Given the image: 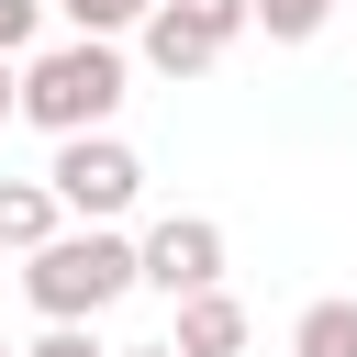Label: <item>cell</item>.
Instances as JSON below:
<instances>
[{
	"label": "cell",
	"instance_id": "cell-1",
	"mask_svg": "<svg viewBox=\"0 0 357 357\" xmlns=\"http://www.w3.org/2000/svg\"><path fill=\"white\" fill-rule=\"evenodd\" d=\"M134 279H145V268H134V234H112V223H56V234L22 257V301H33L45 324H89V312H112Z\"/></svg>",
	"mask_w": 357,
	"mask_h": 357
},
{
	"label": "cell",
	"instance_id": "cell-2",
	"mask_svg": "<svg viewBox=\"0 0 357 357\" xmlns=\"http://www.w3.org/2000/svg\"><path fill=\"white\" fill-rule=\"evenodd\" d=\"M123 89H134L123 45L78 33V45H45V56L22 67V123H45V134H112Z\"/></svg>",
	"mask_w": 357,
	"mask_h": 357
},
{
	"label": "cell",
	"instance_id": "cell-3",
	"mask_svg": "<svg viewBox=\"0 0 357 357\" xmlns=\"http://www.w3.org/2000/svg\"><path fill=\"white\" fill-rule=\"evenodd\" d=\"M45 190H56V212H67V223H123V212L145 201V156H134L123 134H56Z\"/></svg>",
	"mask_w": 357,
	"mask_h": 357
},
{
	"label": "cell",
	"instance_id": "cell-4",
	"mask_svg": "<svg viewBox=\"0 0 357 357\" xmlns=\"http://www.w3.org/2000/svg\"><path fill=\"white\" fill-rule=\"evenodd\" d=\"M134 268H145V290H167V301L223 290V223H212V212H167V223H145V234H134Z\"/></svg>",
	"mask_w": 357,
	"mask_h": 357
},
{
	"label": "cell",
	"instance_id": "cell-5",
	"mask_svg": "<svg viewBox=\"0 0 357 357\" xmlns=\"http://www.w3.org/2000/svg\"><path fill=\"white\" fill-rule=\"evenodd\" d=\"M134 33H145V67H156V78H212V67H223V45H212L201 22H178L167 0H156V11L134 22Z\"/></svg>",
	"mask_w": 357,
	"mask_h": 357
},
{
	"label": "cell",
	"instance_id": "cell-6",
	"mask_svg": "<svg viewBox=\"0 0 357 357\" xmlns=\"http://www.w3.org/2000/svg\"><path fill=\"white\" fill-rule=\"evenodd\" d=\"M167 346H178V357H245V301H234V290H190Z\"/></svg>",
	"mask_w": 357,
	"mask_h": 357
},
{
	"label": "cell",
	"instance_id": "cell-7",
	"mask_svg": "<svg viewBox=\"0 0 357 357\" xmlns=\"http://www.w3.org/2000/svg\"><path fill=\"white\" fill-rule=\"evenodd\" d=\"M56 223H67V212H56V190H45V178H0V245H11V257H33Z\"/></svg>",
	"mask_w": 357,
	"mask_h": 357
},
{
	"label": "cell",
	"instance_id": "cell-8",
	"mask_svg": "<svg viewBox=\"0 0 357 357\" xmlns=\"http://www.w3.org/2000/svg\"><path fill=\"white\" fill-rule=\"evenodd\" d=\"M290 357H357V301H312L290 324Z\"/></svg>",
	"mask_w": 357,
	"mask_h": 357
},
{
	"label": "cell",
	"instance_id": "cell-9",
	"mask_svg": "<svg viewBox=\"0 0 357 357\" xmlns=\"http://www.w3.org/2000/svg\"><path fill=\"white\" fill-rule=\"evenodd\" d=\"M324 22H335V0H257V33L268 45H312Z\"/></svg>",
	"mask_w": 357,
	"mask_h": 357
},
{
	"label": "cell",
	"instance_id": "cell-10",
	"mask_svg": "<svg viewBox=\"0 0 357 357\" xmlns=\"http://www.w3.org/2000/svg\"><path fill=\"white\" fill-rule=\"evenodd\" d=\"M56 11H67L78 33H100V45H112V33H134V22L156 11V0H56Z\"/></svg>",
	"mask_w": 357,
	"mask_h": 357
},
{
	"label": "cell",
	"instance_id": "cell-11",
	"mask_svg": "<svg viewBox=\"0 0 357 357\" xmlns=\"http://www.w3.org/2000/svg\"><path fill=\"white\" fill-rule=\"evenodd\" d=\"M178 22H201L212 45H234V33H257V0H167Z\"/></svg>",
	"mask_w": 357,
	"mask_h": 357
},
{
	"label": "cell",
	"instance_id": "cell-12",
	"mask_svg": "<svg viewBox=\"0 0 357 357\" xmlns=\"http://www.w3.org/2000/svg\"><path fill=\"white\" fill-rule=\"evenodd\" d=\"M22 357H112V346H100V335H89V324H45V335H33V346H22Z\"/></svg>",
	"mask_w": 357,
	"mask_h": 357
},
{
	"label": "cell",
	"instance_id": "cell-13",
	"mask_svg": "<svg viewBox=\"0 0 357 357\" xmlns=\"http://www.w3.org/2000/svg\"><path fill=\"white\" fill-rule=\"evenodd\" d=\"M33 22H45V0H0V56H22V45H33Z\"/></svg>",
	"mask_w": 357,
	"mask_h": 357
},
{
	"label": "cell",
	"instance_id": "cell-14",
	"mask_svg": "<svg viewBox=\"0 0 357 357\" xmlns=\"http://www.w3.org/2000/svg\"><path fill=\"white\" fill-rule=\"evenodd\" d=\"M11 112H22V67L0 56V123H11Z\"/></svg>",
	"mask_w": 357,
	"mask_h": 357
},
{
	"label": "cell",
	"instance_id": "cell-15",
	"mask_svg": "<svg viewBox=\"0 0 357 357\" xmlns=\"http://www.w3.org/2000/svg\"><path fill=\"white\" fill-rule=\"evenodd\" d=\"M123 357H178V346H123Z\"/></svg>",
	"mask_w": 357,
	"mask_h": 357
},
{
	"label": "cell",
	"instance_id": "cell-16",
	"mask_svg": "<svg viewBox=\"0 0 357 357\" xmlns=\"http://www.w3.org/2000/svg\"><path fill=\"white\" fill-rule=\"evenodd\" d=\"M0 357H11V346H0Z\"/></svg>",
	"mask_w": 357,
	"mask_h": 357
}]
</instances>
